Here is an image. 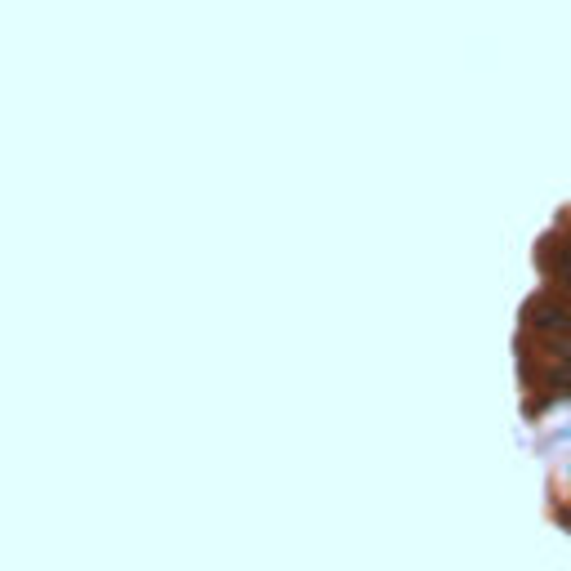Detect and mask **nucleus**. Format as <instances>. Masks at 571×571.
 <instances>
[{"label": "nucleus", "instance_id": "nucleus-1", "mask_svg": "<svg viewBox=\"0 0 571 571\" xmlns=\"http://www.w3.org/2000/svg\"><path fill=\"white\" fill-rule=\"evenodd\" d=\"M527 313H531V322L545 326V330H571V308H567V304H553V299H535Z\"/></svg>", "mask_w": 571, "mask_h": 571}, {"label": "nucleus", "instance_id": "nucleus-2", "mask_svg": "<svg viewBox=\"0 0 571 571\" xmlns=\"http://www.w3.org/2000/svg\"><path fill=\"white\" fill-rule=\"evenodd\" d=\"M553 273H558V281H562V286H571V246H562V250H558V259H553Z\"/></svg>", "mask_w": 571, "mask_h": 571}]
</instances>
